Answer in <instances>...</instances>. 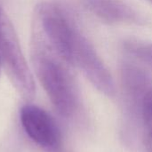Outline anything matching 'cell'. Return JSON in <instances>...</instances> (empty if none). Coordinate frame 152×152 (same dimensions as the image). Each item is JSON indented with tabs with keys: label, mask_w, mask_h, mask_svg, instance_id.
Returning a JSON list of instances; mask_svg holds the SVG:
<instances>
[{
	"label": "cell",
	"mask_w": 152,
	"mask_h": 152,
	"mask_svg": "<svg viewBox=\"0 0 152 152\" xmlns=\"http://www.w3.org/2000/svg\"><path fill=\"white\" fill-rule=\"evenodd\" d=\"M31 61L37 77L59 115L73 118L81 110V98L69 65L45 45L31 39Z\"/></svg>",
	"instance_id": "6da1fadb"
},
{
	"label": "cell",
	"mask_w": 152,
	"mask_h": 152,
	"mask_svg": "<svg viewBox=\"0 0 152 152\" xmlns=\"http://www.w3.org/2000/svg\"><path fill=\"white\" fill-rule=\"evenodd\" d=\"M0 63L18 94L27 102L34 99L33 75L22 53L12 23L0 7Z\"/></svg>",
	"instance_id": "7a4b0ae2"
},
{
	"label": "cell",
	"mask_w": 152,
	"mask_h": 152,
	"mask_svg": "<svg viewBox=\"0 0 152 152\" xmlns=\"http://www.w3.org/2000/svg\"><path fill=\"white\" fill-rule=\"evenodd\" d=\"M70 65L79 69L102 94L108 97L115 95V83L110 71L97 54L93 45L79 29L75 37Z\"/></svg>",
	"instance_id": "3957f363"
},
{
	"label": "cell",
	"mask_w": 152,
	"mask_h": 152,
	"mask_svg": "<svg viewBox=\"0 0 152 152\" xmlns=\"http://www.w3.org/2000/svg\"><path fill=\"white\" fill-rule=\"evenodd\" d=\"M20 120L26 134L36 144L48 151L59 150L61 145V130L45 110L33 104H26L20 109Z\"/></svg>",
	"instance_id": "277c9868"
},
{
	"label": "cell",
	"mask_w": 152,
	"mask_h": 152,
	"mask_svg": "<svg viewBox=\"0 0 152 152\" xmlns=\"http://www.w3.org/2000/svg\"><path fill=\"white\" fill-rule=\"evenodd\" d=\"M129 118L135 123L146 152H152V81L124 93Z\"/></svg>",
	"instance_id": "5b68a950"
},
{
	"label": "cell",
	"mask_w": 152,
	"mask_h": 152,
	"mask_svg": "<svg viewBox=\"0 0 152 152\" xmlns=\"http://www.w3.org/2000/svg\"><path fill=\"white\" fill-rule=\"evenodd\" d=\"M91 13L110 24H144V17L121 0H81Z\"/></svg>",
	"instance_id": "8992f818"
},
{
	"label": "cell",
	"mask_w": 152,
	"mask_h": 152,
	"mask_svg": "<svg viewBox=\"0 0 152 152\" xmlns=\"http://www.w3.org/2000/svg\"><path fill=\"white\" fill-rule=\"evenodd\" d=\"M125 51L152 70V43L128 40L124 43Z\"/></svg>",
	"instance_id": "52a82bcc"
},
{
	"label": "cell",
	"mask_w": 152,
	"mask_h": 152,
	"mask_svg": "<svg viewBox=\"0 0 152 152\" xmlns=\"http://www.w3.org/2000/svg\"><path fill=\"white\" fill-rule=\"evenodd\" d=\"M1 69H2V66H1V63H0V72H1Z\"/></svg>",
	"instance_id": "ba28073f"
},
{
	"label": "cell",
	"mask_w": 152,
	"mask_h": 152,
	"mask_svg": "<svg viewBox=\"0 0 152 152\" xmlns=\"http://www.w3.org/2000/svg\"><path fill=\"white\" fill-rule=\"evenodd\" d=\"M149 1H151V2H152V0H149Z\"/></svg>",
	"instance_id": "9c48e42d"
}]
</instances>
